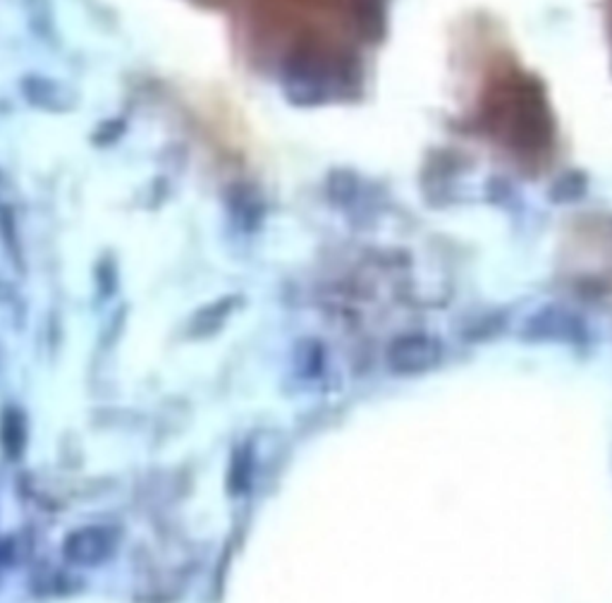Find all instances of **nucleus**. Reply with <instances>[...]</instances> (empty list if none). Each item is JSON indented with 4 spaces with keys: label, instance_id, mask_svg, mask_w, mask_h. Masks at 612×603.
<instances>
[{
    "label": "nucleus",
    "instance_id": "nucleus-7",
    "mask_svg": "<svg viewBox=\"0 0 612 603\" xmlns=\"http://www.w3.org/2000/svg\"><path fill=\"white\" fill-rule=\"evenodd\" d=\"M22 97L27 99L29 105L41 108V111L49 113H68L74 105L72 91H68L62 84L49 80L43 74H27L20 82Z\"/></svg>",
    "mask_w": 612,
    "mask_h": 603
},
{
    "label": "nucleus",
    "instance_id": "nucleus-10",
    "mask_svg": "<svg viewBox=\"0 0 612 603\" xmlns=\"http://www.w3.org/2000/svg\"><path fill=\"white\" fill-rule=\"evenodd\" d=\"M251 479H254V451L251 445H240L238 451L232 453L230 470H228V489L232 496H242L251 486Z\"/></svg>",
    "mask_w": 612,
    "mask_h": 603
},
{
    "label": "nucleus",
    "instance_id": "nucleus-1",
    "mask_svg": "<svg viewBox=\"0 0 612 603\" xmlns=\"http://www.w3.org/2000/svg\"><path fill=\"white\" fill-rule=\"evenodd\" d=\"M485 125L512 151L536 157L553 144L555 120L539 80L529 74H514L502 80L491 94Z\"/></svg>",
    "mask_w": 612,
    "mask_h": 603
},
{
    "label": "nucleus",
    "instance_id": "nucleus-8",
    "mask_svg": "<svg viewBox=\"0 0 612 603\" xmlns=\"http://www.w3.org/2000/svg\"><path fill=\"white\" fill-rule=\"evenodd\" d=\"M352 24L359 39L381 41L388 29V8L385 0H350Z\"/></svg>",
    "mask_w": 612,
    "mask_h": 603
},
{
    "label": "nucleus",
    "instance_id": "nucleus-2",
    "mask_svg": "<svg viewBox=\"0 0 612 603\" xmlns=\"http://www.w3.org/2000/svg\"><path fill=\"white\" fill-rule=\"evenodd\" d=\"M319 43H300L285 58L280 84L285 99L297 108H317L331 101L335 89L348 84V63L328 56Z\"/></svg>",
    "mask_w": 612,
    "mask_h": 603
},
{
    "label": "nucleus",
    "instance_id": "nucleus-13",
    "mask_svg": "<svg viewBox=\"0 0 612 603\" xmlns=\"http://www.w3.org/2000/svg\"><path fill=\"white\" fill-rule=\"evenodd\" d=\"M0 443L8 458H18L24 448V420L18 410H6L0 420Z\"/></svg>",
    "mask_w": 612,
    "mask_h": 603
},
{
    "label": "nucleus",
    "instance_id": "nucleus-9",
    "mask_svg": "<svg viewBox=\"0 0 612 603\" xmlns=\"http://www.w3.org/2000/svg\"><path fill=\"white\" fill-rule=\"evenodd\" d=\"M238 302L240 298H223L211 302L209 306H203L192 321L194 335H213L218 329H223V323L232 316L234 309H238Z\"/></svg>",
    "mask_w": 612,
    "mask_h": 603
},
{
    "label": "nucleus",
    "instance_id": "nucleus-12",
    "mask_svg": "<svg viewBox=\"0 0 612 603\" xmlns=\"http://www.w3.org/2000/svg\"><path fill=\"white\" fill-rule=\"evenodd\" d=\"M359 192V178L350 170H333L325 182V194L338 207H350Z\"/></svg>",
    "mask_w": 612,
    "mask_h": 603
},
{
    "label": "nucleus",
    "instance_id": "nucleus-11",
    "mask_svg": "<svg viewBox=\"0 0 612 603\" xmlns=\"http://www.w3.org/2000/svg\"><path fill=\"white\" fill-rule=\"evenodd\" d=\"M589 192V178L582 170H568L551 184V201L560 207L576 204L579 199H584Z\"/></svg>",
    "mask_w": 612,
    "mask_h": 603
},
{
    "label": "nucleus",
    "instance_id": "nucleus-5",
    "mask_svg": "<svg viewBox=\"0 0 612 603\" xmlns=\"http://www.w3.org/2000/svg\"><path fill=\"white\" fill-rule=\"evenodd\" d=\"M116 551V534L113 530L101 527V524H89V527H80L68 534L62 541V555L72 565H101L108 561Z\"/></svg>",
    "mask_w": 612,
    "mask_h": 603
},
{
    "label": "nucleus",
    "instance_id": "nucleus-6",
    "mask_svg": "<svg viewBox=\"0 0 612 603\" xmlns=\"http://www.w3.org/2000/svg\"><path fill=\"white\" fill-rule=\"evenodd\" d=\"M225 211L240 233H257L265 221V197L254 182L238 180L225 190Z\"/></svg>",
    "mask_w": 612,
    "mask_h": 603
},
{
    "label": "nucleus",
    "instance_id": "nucleus-3",
    "mask_svg": "<svg viewBox=\"0 0 612 603\" xmlns=\"http://www.w3.org/2000/svg\"><path fill=\"white\" fill-rule=\"evenodd\" d=\"M522 343L529 345H568L582 348L589 340L584 316L564 304H543L524 319L520 329Z\"/></svg>",
    "mask_w": 612,
    "mask_h": 603
},
{
    "label": "nucleus",
    "instance_id": "nucleus-4",
    "mask_svg": "<svg viewBox=\"0 0 612 603\" xmlns=\"http://www.w3.org/2000/svg\"><path fill=\"white\" fill-rule=\"evenodd\" d=\"M443 343L441 338L427 331L400 333L390 340L385 348V364L395 376L414 379L431 374L443 364Z\"/></svg>",
    "mask_w": 612,
    "mask_h": 603
},
{
    "label": "nucleus",
    "instance_id": "nucleus-14",
    "mask_svg": "<svg viewBox=\"0 0 612 603\" xmlns=\"http://www.w3.org/2000/svg\"><path fill=\"white\" fill-rule=\"evenodd\" d=\"M124 130H128V122H124L122 118H111V120L101 122L97 132H93V142H97L99 147H111L124 134Z\"/></svg>",
    "mask_w": 612,
    "mask_h": 603
}]
</instances>
